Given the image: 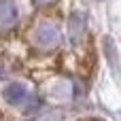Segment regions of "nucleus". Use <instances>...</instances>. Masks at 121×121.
Masks as SVG:
<instances>
[{
	"label": "nucleus",
	"mask_w": 121,
	"mask_h": 121,
	"mask_svg": "<svg viewBox=\"0 0 121 121\" xmlns=\"http://www.w3.org/2000/svg\"><path fill=\"white\" fill-rule=\"evenodd\" d=\"M32 121H62V115H60V113L49 111V113H40L36 119H32Z\"/></svg>",
	"instance_id": "nucleus-6"
},
{
	"label": "nucleus",
	"mask_w": 121,
	"mask_h": 121,
	"mask_svg": "<svg viewBox=\"0 0 121 121\" xmlns=\"http://www.w3.org/2000/svg\"><path fill=\"white\" fill-rule=\"evenodd\" d=\"M30 43L40 51H51L62 43V32L53 21H38L30 30Z\"/></svg>",
	"instance_id": "nucleus-1"
},
{
	"label": "nucleus",
	"mask_w": 121,
	"mask_h": 121,
	"mask_svg": "<svg viewBox=\"0 0 121 121\" xmlns=\"http://www.w3.org/2000/svg\"><path fill=\"white\" fill-rule=\"evenodd\" d=\"M19 19V13H17V6L13 0H0V34L4 32H11L15 28Z\"/></svg>",
	"instance_id": "nucleus-2"
},
{
	"label": "nucleus",
	"mask_w": 121,
	"mask_h": 121,
	"mask_svg": "<svg viewBox=\"0 0 121 121\" xmlns=\"http://www.w3.org/2000/svg\"><path fill=\"white\" fill-rule=\"evenodd\" d=\"M2 98L9 102V104H13V106H21V104H26L28 102V89L21 85V83H9L6 87H4V91H2Z\"/></svg>",
	"instance_id": "nucleus-3"
},
{
	"label": "nucleus",
	"mask_w": 121,
	"mask_h": 121,
	"mask_svg": "<svg viewBox=\"0 0 121 121\" xmlns=\"http://www.w3.org/2000/svg\"><path fill=\"white\" fill-rule=\"evenodd\" d=\"M83 21H85V19H83L81 13H77V15L70 17V40H72L74 45L81 43V34H83V26H85Z\"/></svg>",
	"instance_id": "nucleus-5"
},
{
	"label": "nucleus",
	"mask_w": 121,
	"mask_h": 121,
	"mask_svg": "<svg viewBox=\"0 0 121 121\" xmlns=\"http://www.w3.org/2000/svg\"><path fill=\"white\" fill-rule=\"evenodd\" d=\"M70 96H72V85H70L68 81H57V83L51 87V98H53V100L66 102V100H70Z\"/></svg>",
	"instance_id": "nucleus-4"
}]
</instances>
